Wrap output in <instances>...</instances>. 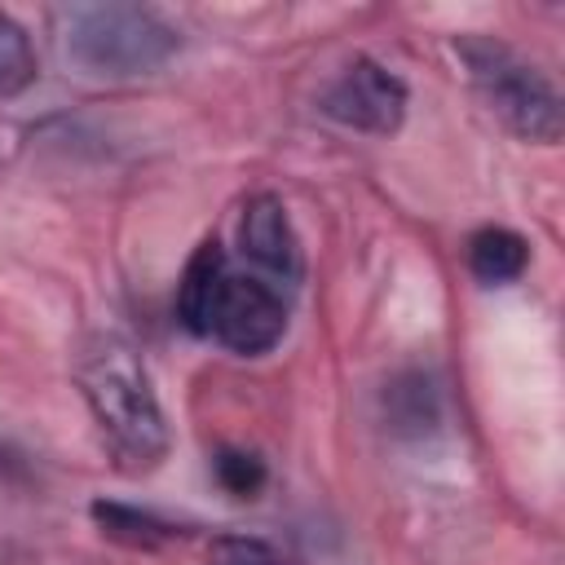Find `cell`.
I'll return each mask as SVG.
<instances>
[{"label": "cell", "mask_w": 565, "mask_h": 565, "mask_svg": "<svg viewBox=\"0 0 565 565\" xmlns=\"http://www.w3.org/2000/svg\"><path fill=\"white\" fill-rule=\"evenodd\" d=\"M75 380L115 468L119 472L159 468V459L168 455V419L150 388L141 353L124 335L102 331L79 349Z\"/></svg>", "instance_id": "1"}, {"label": "cell", "mask_w": 565, "mask_h": 565, "mask_svg": "<svg viewBox=\"0 0 565 565\" xmlns=\"http://www.w3.org/2000/svg\"><path fill=\"white\" fill-rule=\"evenodd\" d=\"M57 35L66 62L97 79L150 75L181 44V35L141 4H66L57 9Z\"/></svg>", "instance_id": "2"}, {"label": "cell", "mask_w": 565, "mask_h": 565, "mask_svg": "<svg viewBox=\"0 0 565 565\" xmlns=\"http://www.w3.org/2000/svg\"><path fill=\"white\" fill-rule=\"evenodd\" d=\"M455 57L463 62L477 97L508 132L539 146L561 141V93L534 62H525L516 49L481 31L455 35Z\"/></svg>", "instance_id": "3"}, {"label": "cell", "mask_w": 565, "mask_h": 565, "mask_svg": "<svg viewBox=\"0 0 565 565\" xmlns=\"http://www.w3.org/2000/svg\"><path fill=\"white\" fill-rule=\"evenodd\" d=\"M282 331H287V296L252 269L247 274L225 269L216 282L203 335H212L230 353L256 358V353H269L282 340Z\"/></svg>", "instance_id": "4"}, {"label": "cell", "mask_w": 565, "mask_h": 565, "mask_svg": "<svg viewBox=\"0 0 565 565\" xmlns=\"http://www.w3.org/2000/svg\"><path fill=\"white\" fill-rule=\"evenodd\" d=\"M322 115L344 128L388 137L406 115V84L388 66L371 57H353L322 93Z\"/></svg>", "instance_id": "5"}, {"label": "cell", "mask_w": 565, "mask_h": 565, "mask_svg": "<svg viewBox=\"0 0 565 565\" xmlns=\"http://www.w3.org/2000/svg\"><path fill=\"white\" fill-rule=\"evenodd\" d=\"M238 252L278 291H291L305 278V252L291 230V216L278 194H252L238 216Z\"/></svg>", "instance_id": "6"}, {"label": "cell", "mask_w": 565, "mask_h": 565, "mask_svg": "<svg viewBox=\"0 0 565 565\" xmlns=\"http://www.w3.org/2000/svg\"><path fill=\"white\" fill-rule=\"evenodd\" d=\"M230 269V256L216 238H203L181 274V287H177V318L190 335H203L207 327V309H212V296H216V282L221 274Z\"/></svg>", "instance_id": "7"}, {"label": "cell", "mask_w": 565, "mask_h": 565, "mask_svg": "<svg viewBox=\"0 0 565 565\" xmlns=\"http://www.w3.org/2000/svg\"><path fill=\"white\" fill-rule=\"evenodd\" d=\"M530 265V243L516 234V230H503V225H486L468 238V269L477 282L486 287H503V282H516Z\"/></svg>", "instance_id": "8"}, {"label": "cell", "mask_w": 565, "mask_h": 565, "mask_svg": "<svg viewBox=\"0 0 565 565\" xmlns=\"http://www.w3.org/2000/svg\"><path fill=\"white\" fill-rule=\"evenodd\" d=\"M93 521L102 525L106 539H115V543H124V547H141V552H154V547H163L168 539L181 534L172 521H163V516H154V512H146V508L106 503V499L93 503Z\"/></svg>", "instance_id": "9"}, {"label": "cell", "mask_w": 565, "mask_h": 565, "mask_svg": "<svg viewBox=\"0 0 565 565\" xmlns=\"http://www.w3.org/2000/svg\"><path fill=\"white\" fill-rule=\"evenodd\" d=\"M35 79V49L31 35L0 9V97L22 93Z\"/></svg>", "instance_id": "10"}, {"label": "cell", "mask_w": 565, "mask_h": 565, "mask_svg": "<svg viewBox=\"0 0 565 565\" xmlns=\"http://www.w3.org/2000/svg\"><path fill=\"white\" fill-rule=\"evenodd\" d=\"M212 472H216L221 490H225V494H234V499H256V494H260V486H265V459H260V455H252V450H238V446L216 450Z\"/></svg>", "instance_id": "11"}, {"label": "cell", "mask_w": 565, "mask_h": 565, "mask_svg": "<svg viewBox=\"0 0 565 565\" xmlns=\"http://www.w3.org/2000/svg\"><path fill=\"white\" fill-rule=\"evenodd\" d=\"M384 402H406V411H393V424H406V428H428L437 424V388L424 380V375H406L388 388Z\"/></svg>", "instance_id": "12"}, {"label": "cell", "mask_w": 565, "mask_h": 565, "mask_svg": "<svg viewBox=\"0 0 565 565\" xmlns=\"http://www.w3.org/2000/svg\"><path fill=\"white\" fill-rule=\"evenodd\" d=\"M212 565H291L274 543L252 534H221L212 543Z\"/></svg>", "instance_id": "13"}]
</instances>
